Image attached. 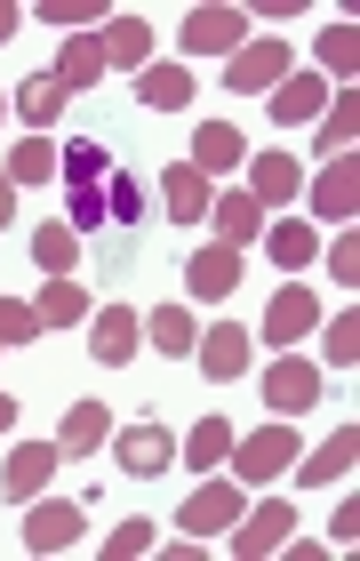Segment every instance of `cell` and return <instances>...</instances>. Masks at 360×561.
I'll list each match as a JSON object with an SVG mask.
<instances>
[{
	"label": "cell",
	"instance_id": "20",
	"mask_svg": "<svg viewBox=\"0 0 360 561\" xmlns=\"http://www.w3.org/2000/svg\"><path fill=\"white\" fill-rule=\"evenodd\" d=\"M161 201H169V217H176V225H200L217 193H209V176H200L193 161H176V169L161 176Z\"/></svg>",
	"mask_w": 360,
	"mask_h": 561
},
{
	"label": "cell",
	"instance_id": "33",
	"mask_svg": "<svg viewBox=\"0 0 360 561\" xmlns=\"http://www.w3.org/2000/svg\"><path fill=\"white\" fill-rule=\"evenodd\" d=\"M313 72L352 81V72H360V24H321V65H313Z\"/></svg>",
	"mask_w": 360,
	"mask_h": 561
},
{
	"label": "cell",
	"instance_id": "42",
	"mask_svg": "<svg viewBox=\"0 0 360 561\" xmlns=\"http://www.w3.org/2000/svg\"><path fill=\"white\" fill-rule=\"evenodd\" d=\"M9 217H16V185H9V169H0V233H9Z\"/></svg>",
	"mask_w": 360,
	"mask_h": 561
},
{
	"label": "cell",
	"instance_id": "11",
	"mask_svg": "<svg viewBox=\"0 0 360 561\" xmlns=\"http://www.w3.org/2000/svg\"><path fill=\"white\" fill-rule=\"evenodd\" d=\"M265 401H272L280 417L313 410V401H321V369H313V362H297V353H280V362L265 369Z\"/></svg>",
	"mask_w": 360,
	"mask_h": 561
},
{
	"label": "cell",
	"instance_id": "7",
	"mask_svg": "<svg viewBox=\"0 0 360 561\" xmlns=\"http://www.w3.org/2000/svg\"><path fill=\"white\" fill-rule=\"evenodd\" d=\"M193 529V538H224V529L241 522V481H200V490L185 497V514H176Z\"/></svg>",
	"mask_w": 360,
	"mask_h": 561
},
{
	"label": "cell",
	"instance_id": "10",
	"mask_svg": "<svg viewBox=\"0 0 360 561\" xmlns=\"http://www.w3.org/2000/svg\"><path fill=\"white\" fill-rule=\"evenodd\" d=\"M297 193H304L297 152H248V201L256 209H280V201H297Z\"/></svg>",
	"mask_w": 360,
	"mask_h": 561
},
{
	"label": "cell",
	"instance_id": "43",
	"mask_svg": "<svg viewBox=\"0 0 360 561\" xmlns=\"http://www.w3.org/2000/svg\"><path fill=\"white\" fill-rule=\"evenodd\" d=\"M16 425V393H0V433H9Z\"/></svg>",
	"mask_w": 360,
	"mask_h": 561
},
{
	"label": "cell",
	"instance_id": "44",
	"mask_svg": "<svg viewBox=\"0 0 360 561\" xmlns=\"http://www.w3.org/2000/svg\"><path fill=\"white\" fill-rule=\"evenodd\" d=\"M16 33V9H9V0H0V41H9Z\"/></svg>",
	"mask_w": 360,
	"mask_h": 561
},
{
	"label": "cell",
	"instance_id": "29",
	"mask_svg": "<svg viewBox=\"0 0 360 561\" xmlns=\"http://www.w3.org/2000/svg\"><path fill=\"white\" fill-rule=\"evenodd\" d=\"M57 169H65V185H105V176H113V152L96 145V137H72V145L57 152Z\"/></svg>",
	"mask_w": 360,
	"mask_h": 561
},
{
	"label": "cell",
	"instance_id": "37",
	"mask_svg": "<svg viewBox=\"0 0 360 561\" xmlns=\"http://www.w3.org/2000/svg\"><path fill=\"white\" fill-rule=\"evenodd\" d=\"M128 217H144V185L128 169H113L105 176V225H128Z\"/></svg>",
	"mask_w": 360,
	"mask_h": 561
},
{
	"label": "cell",
	"instance_id": "35",
	"mask_svg": "<svg viewBox=\"0 0 360 561\" xmlns=\"http://www.w3.org/2000/svg\"><path fill=\"white\" fill-rule=\"evenodd\" d=\"M113 9H105V0H40V24H57V33L72 41V33H81V24H105Z\"/></svg>",
	"mask_w": 360,
	"mask_h": 561
},
{
	"label": "cell",
	"instance_id": "1",
	"mask_svg": "<svg viewBox=\"0 0 360 561\" xmlns=\"http://www.w3.org/2000/svg\"><path fill=\"white\" fill-rule=\"evenodd\" d=\"M224 466H233L241 490H265V481H280V473L297 466V425H289V417H280V425H256L248 442H233Z\"/></svg>",
	"mask_w": 360,
	"mask_h": 561
},
{
	"label": "cell",
	"instance_id": "25",
	"mask_svg": "<svg viewBox=\"0 0 360 561\" xmlns=\"http://www.w3.org/2000/svg\"><path fill=\"white\" fill-rule=\"evenodd\" d=\"M57 81H65V96H72V89H96V81H105V41L72 33L65 57H57Z\"/></svg>",
	"mask_w": 360,
	"mask_h": 561
},
{
	"label": "cell",
	"instance_id": "19",
	"mask_svg": "<svg viewBox=\"0 0 360 561\" xmlns=\"http://www.w3.org/2000/svg\"><path fill=\"white\" fill-rule=\"evenodd\" d=\"M265 105H272V121H289V129H297V121H321L328 113V81H321V72H289Z\"/></svg>",
	"mask_w": 360,
	"mask_h": 561
},
{
	"label": "cell",
	"instance_id": "24",
	"mask_svg": "<svg viewBox=\"0 0 360 561\" xmlns=\"http://www.w3.org/2000/svg\"><path fill=\"white\" fill-rule=\"evenodd\" d=\"M137 96H144L152 113H185V105H193V72H185V65H144Z\"/></svg>",
	"mask_w": 360,
	"mask_h": 561
},
{
	"label": "cell",
	"instance_id": "39",
	"mask_svg": "<svg viewBox=\"0 0 360 561\" xmlns=\"http://www.w3.org/2000/svg\"><path fill=\"white\" fill-rule=\"evenodd\" d=\"M137 553H152V522H120L105 538V561H137Z\"/></svg>",
	"mask_w": 360,
	"mask_h": 561
},
{
	"label": "cell",
	"instance_id": "9",
	"mask_svg": "<svg viewBox=\"0 0 360 561\" xmlns=\"http://www.w3.org/2000/svg\"><path fill=\"white\" fill-rule=\"evenodd\" d=\"M144 345V321L128 313V305H105V313H89V353L105 369H128V353Z\"/></svg>",
	"mask_w": 360,
	"mask_h": 561
},
{
	"label": "cell",
	"instance_id": "4",
	"mask_svg": "<svg viewBox=\"0 0 360 561\" xmlns=\"http://www.w3.org/2000/svg\"><path fill=\"white\" fill-rule=\"evenodd\" d=\"M241 33H248V9H185V24H176L185 57H233Z\"/></svg>",
	"mask_w": 360,
	"mask_h": 561
},
{
	"label": "cell",
	"instance_id": "2",
	"mask_svg": "<svg viewBox=\"0 0 360 561\" xmlns=\"http://www.w3.org/2000/svg\"><path fill=\"white\" fill-rule=\"evenodd\" d=\"M280 81H289V48L280 41H241L233 65H224V89L233 96H272Z\"/></svg>",
	"mask_w": 360,
	"mask_h": 561
},
{
	"label": "cell",
	"instance_id": "13",
	"mask_svg": "<svg viewBox=\"0 0 360 561\" xmlns=\"http://www.w3.org/2000/svg\"><path fill=\"white\" fill-rule=\"evenodd\" d=\"M352 457H360V425H337L321 449H297V481H304V490H321V481H345Z\"/></svg>",
	"mask_w": 360,
	"mask_h": 561
},
{
	"label": "cell",
	"instance_id": "40",
	"mask_svg": "<svg viewBox=\"0 0 360 561\" xmlns=\"http://www.w3.org/2000/svg\"><path fill=\"white\" fill-rule=\"evenodd\" d=\"M328 280H360V233H337V249H328Z\"/></svg>",
	"mask_w": 360,
	"mask_h": 561
},
{
	"label": "cell",
	"instance_id": "38",
	"mask_svg": "<svg viewBox=\"0 0 360 561\" xmlns=\"http://www.w3.org/2000/svg\"><path fill=\"white\" fill-rule=\"evenodd\" d=\"M33 337H40V313H33V305H16V297H0V353L33 345Z\"/></svg>",
	"mask_w": 360,
	"mask_h": 561
},
{
	"label": "cell",
	"instance_id": "18",
	"mask_svg": "<svg viewBox=\"0 0 360 561\" xmlns=\"http://www.w3.org/2000/svg\"><path fill=\"white\" fill-rule=\"evenodd\" d=\"M241 161H248V137L233 129V121H200V129H193V169H200V176L241 169Z\"/></svg>",
	"mask_w": 360,
	"mask_h": 561
},
{
	"label": "cell",
	"instance_id": "16",
	"mask_svg": "<svg viewBox=\"0 0 360 561\" xmlns=\"http://www.w3.org/2000/svg\"><path fill=\"white\" fill-rule=\"evenodd\" d=\"M185 280H193V297L200 305H217V297H233L241 289V249H193V265H185Z\"/></svg>",
	"mask_w": 360,
	"mask_h": 561
},
{
	"label": "cell",
	"instance_id": "5",
	"mask_svg": "<svg viewBox=\"0 0 360 561\" xmlns=\"http://www.w3.org/2000/svg\"><path fill=\"white\" fill-rule=\"evenodd\" d=\"M313 217H328V225H352L360 217V152L321 161V176H313Z\"/></svg>",
	"mask_w": 360,
	"mask_h": 561
},
{
	"label": "cell",
	"instance_id": "26",
	"mask_svg": "<svg viewBox=\"0 0 360 561\" xmlns=\"http://www.w3.org/2000/svg\"><path fill=\"white\" fill-rule=\"evenodd\" d=\"M265 249H272V265H289V273H304V265L321 257V233H313V225H304V217H280L272 233H265Z\"/></svg>",
	"mask_w": 360,
	"mask_h": 561
},
{
	"label": "cell",
	"instance_id": "36",
	"mask_svg": "<svg viewBox=\"0 0 360 561\" xmlns=\"http://www.w3.org/2000/svg\"><path fill=\"white\" fill-rule=\"evenodd\" d=\"M321 362H328V369H352V362H360V321H352V313H337V321L321 329Z\"/></svg>",
	"mask_w": 360,
	"mask_h": 561
},
{
	"label": "cell",
	"instance_id": "32",
	"mask_svg": "<svg viewBox=\"0 0 360 561\" xmlns=\"http://www.w3.org/2000/svg\"><path fill=\"white\" fill-rule=\"evenodd\" d=\"M185 457H193V473H217L224 457H233V425H224V417L209 410V417L193 425V442H185Z\"/></svg>",
	"mask_w": 360,
	"mask_h": 561
},
{
	"label": "cell",
	"instance_id": "15",
	"mask_svg": "<svg viewBox=\"0 0 360 561\" xmlns=\"http://www.w3.org/2000/svg\"><path fill=\"white\" fill-rule=\"evenodd\" d=\"M48 473H57V442H24V449H9V466H0V497H40Z\"/></svg>",
	"mask_w": 360,
	"mask_h": 561
},
{
	"label": "cell",
	"instance_id": "28",
	"mask_svg": "<svg viewBox=\"0 0 360 561\" xmlns=\"http://www.w3.org/2000/svg\"><path fill=\"white\" fill-rule=\"evenodd\" d=\"M209 225L224 233V249H241V241H256V225H265V209H256L248 193H224V201H209Z\"/></svg>",
	"mask_w": 360,
	"mask_h": 561
},
{
	"label": "cell",
	"instance_id": "23",
	"mask_svg": "<svg viewBox=\"0 0 360 561\" xmlns=\"http://www.w3.org/2000/svg\"><path fill=\"white\" fill-rule=\"evenodd\" d=\"M152 57V24L137 16V9H113L105 16V65H128V72H137Z\"/></svg>",
	"mask_w": 360,
	"mask_h": 561
},
{
	"label": "cell",
	"instance_id": "17",
	"mask_svg": "<svg viewBox=\"0 0 360 561\" xmlns=\"http://www.w3.org/2000/svg\"><path fill=\"white\" fill-rule=\"evenodd\" d=\"M105 442H113V410H105V401H72L65 425H57V457H89Z\"/></svg>",
	"mask_w": 360,
	"mask_h": 561
},
{
	"label": "cell",
	"instance_id": "12",
	"mask_svg": "<svg viewBox=\"0 0 360 561\" xmlns=\"http://www.w3.org/2000/svg\"><path fill=\"white\" fill-rule=\"evenodd\" d=\"M248 345H256V337H248L241 321H217V329H200L193 353H200V369H209L217 386H233V377H248Z\"/></svg>",
	"mask_w": 360,
	"mask_h": 561
},
{
	"label": "cell",
	"instance_id": "21",
	"mask_svg": "<svg viewBox=\"0 0 360 561\" xmlns=\"http://www.w3.org/2000/svg\"><path fill=\"white\" fill-rule=\"evenodd\" d=\"M33 265H40L48 280H72V273H81V233H72L65 217H48L40 233H33Z\"/></svg>",
	"mask_w": 360,
	"mask_h": 561
},
{
	"label": "cell",
	"instance_id": "14",
	"mask_svg": "<svg viewBox=\"0 0 360 561\" xmlns=\"http://www.w3.org/2000/svg\"><path fill=\"white\" fill-rule=\"evenodd\" d=\"M72 538H81V505H72V497H48V505L24 514V546H33V553H65Z\"/></svg>",
	"mask_w": 360,
	"mask_h": 561
},
{
	"label": "cell",
	"instance_id": "30",
	"mask_svg": "<svg viewBox=\"0 0 360 561\" xmlns=\"http://www.w3.org/2000/svg\"><path fill=\"white\" fill-rule=\"evenodd\" d=\"M33 313H40V329H72V321H89V289L81 280H48Z\"/></svg>",
	"mask_w": 360,
	"mask_h": 561
},
{
	"label": "cell",
	"instance_id": "22",
	"mask_svg": "<svg viewBox=\"0 0 360 561\" xmlns=\"http://www.w3.org/2000/svg\"><path fill=\"white\" fill-rule=\"evenodd\" d=\"M144 337H152V353H169V362H193L200 329H193L185 305H152V313H144Z\"/></svg>",
	"mask_w": 360,
	"mask_h": 561
},
{
	"label": "cell",
	"instance_id": "34",
	"mask_svg": "<svg viewBox=\"0 0 360 561\" xmlns=\"http://www.w3.org/2000/svg\"><path fill=\"white\" fill-rule=\"evenodd\" d=\"M48 176H57V145H48V137L9 145V185H48Z\"/></svg>",
	"mask_w": 360,
	"mask_h": 561
},
{
	"label": "cell",
	"instance_id": "31",
	"mask_svg": "<svg viewBox=\"0 0 360 561\" xmlns=\"http://www.w3.org/2000/svg\"><path fill=\"white\" fill-rule=\"evenodd\" d=\"M16 113L33 121V129H48V121L65 113V81H57V72H33V81H16Z\"/></svg>",
	"mask_w": 360,
	"mask_h": 561
},
{
	"label": "cell",
	"instance_id": "6",
	"mask_svg": "<svg viewBox=\"0 0 360 561\" xmlns=\"http://www.w3.org/2000/svg\"><path fill=\"white\" fill-rule=\"evenodd\" d=\"M113 457H120V473H128V481H152V473H169L176 433H169V425H152V417H137V425H128L120 442H113Z\"/></svg>",
	"mask_w": 360,
	"mask_h": 561
},
{
	"label": "cell",
	"instance_id": "3",
	"mask_svg": "<svg viewBox=\"0 0 360 561\" xmlns=\"http://www.w3.org/2000/svg\"><path fill=\"white\" fill-rule=\"evenodd\" d=\"M289 538H297V505H289V497H265L256 514L233 522V553H241V561H265V553H280Z\"/></svg>",
	"mask_w": 360,
	"mask_h": 561
},
{
	"label": "cell",
	"instance_id": "8",
	"mask_svg": "<svg viewBox=\"0 0 360 561\" xmlns=\"http://www.w3.org/2000/svg\"><path fill=\"white\" fill-rule=\"evenodd\" d=\"M321 329V297L304 289V280H289L272 305H265V345H297V337H313Z\"/></svg>",
	"mask_w": 360,
	"mask_h": 561
},
{
	"label": "cell",
	"instance_id": "41",
	"mask_svg": "<svg viewBox=\"0 0 360 561\" xmlns=\"http://www.w3.org/2000/svg\"><path fill=\"white\" fill-rule=\"evenodd\" d=\"M328 538H337V546H352V538H360V505H337V522H328Z\"/></svg>",
	"mask_w": 360,
	"mask_h": 561
},
{
	"label": "cell",
	"instance_id": "27",
	"mask_svg": "<svg viewBox=\"0 0 360 561\" xmlns=\"http://www.w3.org/2000/svg\"><path fill=\"white\" fill-rule=\"evenodd\" d=\"M360 137V89H328V121H321V152L337 161V152H352Z\"/></svg>",
	"mask_w": 360,
	"mask_h": 561
}]
</instances>
